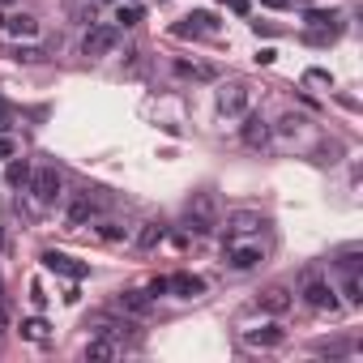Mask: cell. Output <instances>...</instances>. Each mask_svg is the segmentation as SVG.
Returning <instances> with one entry per match:
<instances>
[{"label":"cell","mask_w":363,"mask_h":363,"mask_svg":"<svg viewBox=\"0 0 363 363\" xmlns=\"http://www.w3.org/2000/svg\"><path fill=\"white\" fill-rule=\"evenodd\" d=\"M223 261L231 265V269H257L261 261H265V248L252 240V235H227V244H223Z\"/></svg>","instance_id":"obj_1"},{"label":"cell","mask_w":363,"mask_h":363,"mask_svg":"<svg viewBox=\"0 0 363 363\" xmlns=\"http://www.w3.org/2000/svg\"><path fill=\"white\" fill-rule=\"evenodd\" d=\"M26 189H30V197H35L39 210H52L60 201V193H65V179H60L56 167H39V171H30V184Z\"/></svg>","instance_id":"obj_2"},{"label":"cell","mask_w":363,"mask_h":363,"mask_svg":"<svg viewBox=\"0 0 363 363\" xmlns=\"http://www.w3.org/2000/svg\"><path fill=\"white\" fill-rule=\"evenodd\" d=\"M103 206H107L103 189H86V193H77L73 206H69V227H90V223H99V218H103Z\"/></svg>","instance_id":"obj_3"},{"label":"cell","mask_w":363,"mask_h":363,"mask_svg":"<svg viewBox=\"0 0 363 363\" xmlns=\"http://www.w3.org/2000/svg\"><path fill=\"white\" fill-rule=\"evenodd\" d=\"M218 116L223 120H240L244 111H248V103H252V90H248V82H227V86H218Z\"/></svg>","instance_id":"obj_4"},{"label":"cell","mask_w":363,"mask_h":363,"mask_svg":"<svg viewBox=\"0 0 363 363\" xmlns=\"http://www.w3.org/2000/svg\"><path fill=\"white\" fill-rule=\"evenodd\" d=\"M116 43H120V30H116L111 22H90V30H86V39H82V52H86L90 60H99V56H111Z\"/></svg>","instance_id":"obj_5"},{"label":"cell","mask_w":363,"mask_h":363,"mask_svg":"<svg viewBox=\"0 0 363 363\" xmlns=\"http://www.w3.org/2000/svg\"><path fill=\"white\" fill-rule=\"evenodd\" d=\"M299 295H303V303L316 308V312H333V308H337V291H333L325 278H316V274L303 278V291H299Z\"/></svg>","instance_id":"obj_6"},{"label":"cell","mask_w":363,"mask_h":363,"mask_svg":"<svg viewBox=\"0 0 363 363\" xmlns=\"http://www.w3.org/2000/svg\"><path fill=\"white\" fill-rule=\"evenodd\" d=\"M167 295H179V299H197L206 295V278L201 274H189V269H179L167 278Z\"/></svg>","instance_id":"obj_7"},{"label":"cell","mask_w":363,"mask_h":363,"mask_svg":"<svg viewBox=\"0 0 363 363\" xmlns=\"http://www.w3.org/2000/svg\"><path fill=\"white\" fill-rule=\"evenodd\" d=\"M39 261H43V269H52V274H65V278H73V282H82V278L90 274V265H77L73 257H65V252H56V248H48Z\"/></svg>","instance_id":"obj_8"},{"label":"cell","mask_w":363,"mask_h":363,"mask_svg":"<svg viewBox=\"0 0 363 363\" xmlns=\"http://www.w3.org/2000/svg\"><path fill=\"white\" fill-rule=\"evenodd\" d=\"M240 137H244V145H248V150H265V145H269V137H274V128H269V120H261V116H248V111H244V128H240Z\"/></svg>","instance_id":"obj_9"},{"label":"cell","mask_w":363,"mask_h":363,"mask_svg":"<svg viewBox=\"0 0 363 363\" xmlns=\"http://www.w3.org/2000/svg\"><path fill=\"white\" fill-rule=\"evenodd\" d=\"M257 231H265V214H257V210L227 214V235H257Z\"/></svg>","instance_id":"obj_10"},{"label":"cell","mask_w":363,"mask_h":363,"mask_svg":"<svg viewBox=\"0 0 363 363\" xmlns=\"http://www.w3.org/2000/svg\"><path fill=\"white\" fill-rule=\"evenodd\" d=\"M244 342L248 346H261V350H274V346H282L286 342V329L282 325H257V329H244Z\"/></svg>","instance_id":"obj_11"},{"label":"cell","mask_w":363,"mask_h":363,"mask_svg":"<svg viewBox=\"0 0 363 363\" xmlns=\"http://www.w3.org/2000/svg\"><path fill=\"white\" fill-rule=\"evenodd\" d=\"M116 308H120L124 316H137V320H145V316L154 312V299H150L145 291H124V295L116 299Z\"/></svg>","instance_id":"obj_12"},{"label":"cell","mask_w":363,"mask_h":363,"mask_svg":"<svg viewBox=\"0 0 363 363\" xmlns=\"http://www.w3.org/2000/svg\"><path fill=\"white\" fill-rule=\"evenodd\" d=\"M257 303H261V312H269V316H282V312H286V308L295 303V295H291V291H286V286L278 282V286L261 291V299H257Z\"/></svg>","instance_id":"obj_13"},{"label":"cell","mask_w":363,"mask_h":363,"mask_svg":"<svg viewBox=\"0 0 363 363\" xmlns=\"http://www.w3.org/2000/svg\"><path fill=\"white\" fill-rule=\"evenodd\" d=\"M162 240H167V227H162V223H154V218H150V223H141V227H137V235H133L137 252H154Z\"/></svg>","instance_id":"obj_14"},{"label":"cell","mask_w":363,"mask_h":363,"mask_svg":"<svg viewBox=\"0 0 363 363\" xmlns=\"http://www.w3.org/2000/svg\"><path fill=\"white\" fill-rule=\"evenodd\" d=\"M5 30H9L13 39H35V35H39V22H35L30 13H13V18L5 22Z\"/></svg>","instance_id":"obj_15"},{"label":"cell","mask_w":363,"mask_h":363,"mask_svg":"<svg viewBox=\"0 0 363 363\" xmlns=\"http://www.w3.org/2000/svg\"><path fill=\"white\" fill-rule=\"evenodd\" d=\"M116 354H120V342H111V337H99L94 333L86 342V359H116Z\"/></svg>","instance_id":"obj_16"},{"label":"cell","mask_w":363,"mask_h":363,"mask_svg":"<svg viewBox=\"0 0 363 363\" xmlns=\"http://www.w3.org/2000/svg\"><path fill=\"white\" fill-rule=\"evenodd\" d=\"M312 30H329V35H337V13L333 9H308V18H303Z\"/></svg>","instance_id":"obj_17"},{"label":"cell","mask_w":363,"mask_h":363,"mask_svg":"<svg viewBox=\"0 0 363 363\" xmlns=\"http://www.w3.org/2000/svg\"><path fill=\"white\" fill-rule=\"evenodd\" d=\"M141 22V5L137 0H120V9H116V30H128Z\"/></svg>","instance_id":"obj_18"},{"label":"cell","mask_w":363,"mask_h":363,"mask_svg":"<svg viewBox=\"0 0 363 363\" xmlns=\"http://www.w3.org/2000/svg\"><path fill=\"white\" fill-rule=\"evenodd\" d=\"M175 77H189V82H214L210 65H189V60H175Z\"/></svg>","instance_id":"obj_19"},{"label":"cell","mask_w":363,"mask_h":363,"mask_svg":"<svg viewBox=\"0 0 363 363\" xmlns=\"http://www.w3.org/2000/svg\"><path fill=\"white\" fill-rule=\"evenodd\" d=\"M94 231H99V240H103V244H120V240L128 235V227H120L116 218H99V227H94Z\"/></svg>","instance_id":"obj_20"},{"label":"cell","mask_w":363,"mask_h":363,"mask_svg":"<svg viewBox=\"0 0 363 363\" xmlns=\"http://www.w3.org/2000/svg\"><path fill=\"white\" fill-rule=\"evenodd\" d=\"M5 179H9V189H26V184H30V162H26V158H13Z\"/></svg>","instance_id":"obj_21"},{"label":"cell","mask_w":363,"mask_h":363,"mask_svg":"<svg viewBox=\"0 0 363 363\" xmlns=\"http://www.w3.org/2000/svg\"><path fill=\"white\" fill-rule=\"evenodd\" d=\"M48 329H52V325H48L43 316H30V320H22V337H26V342H48Z\"/></svg>","instance_id":"obj_22"},{"label":"cell","mask_w":363,"mask_h":363,"mask_svg":"<svg viewBox=\"0 0 363 363\" xmlns=\"http://www.w3.org/2000/svg\"><path fill=\"white\" fill-rule=\"evenodd\" d=\"M359 291H363V282H359V274H346V303H359V299H363Z\"/></svg>","instance_id":"obj_23"},{"label":"cell","mask_w":363,"mask_h":363,"mask_svg":"<svg viewBox=\"0 0 363 363\" xmlns=\"http://www.w3.org/2000/svg\"><path fill=\"white\" fill-rule=\"evenodd\" d=\"M0 158H18V141L0 133Z\"/></svg>","instance_id":"obj_24"},{"label":"cell","mask_w":363,"mask_h":363,"mask_svg":"<svg viewBox=\"0 0 363 363\" xmlns=\"http://www.w3.org/2000/svg\"><path fill=\"white\" fill-rule=\"evenodd\" d=\"M218 5H227V9H231V13H240V18H248V9H252L248 0H218Z\"/></svg>","instance_id":"obj_25"},{"label":"cell","mask_w":363,"mask_h":363,"mask_svg":"<svg viewBox=\"0 0 363 363\" xmlns=\"http://www.w3.org/2000/svg\"><path fill=\"white\" fill-rule=\"evenodd\" d=\"M308 82H320V86H329V90H333V77H329L325 69H308Z\"/></svg>","instance_id":"obj_26"},{"label":"cell","mask_w":363,"mask_h":363,"mask_svg":"<svg viewBox=\"0 0 363 363\" xmlns=\"http://www.w3.org/2000/svg\"><path fill=\"white\" fill-rule=\"evenodd\" d=\"M145 295H150V299H158V295H167V278H154V282L145 286Z\"/></svg>","instance_id":"obj_27"},{"label":"cell","mask_w":363,"mask_h":363,"mask_svg":"<svg viewBox=\"0 0 363 363\" xmlns=\"http://www.w3.org/2000/svg\"><path fill=\"white\" fill-rule=\"evenodd\" d=\"M30 303H35V308H43V303H48V295H43V286H39V282L30 286Z\"/></svg>","instance_id":"obj_28"},{"label":"cell","mask_w":363,"mask_h":363,"mask_svg":"<svg viewBox=\"0 0 363 363\" xmlns=\"http://www.w3.org/2000/svg\"><path fill=\"white\" fill-rule=\"evenodd\" d=\"M278 60V52L274 48H261V56H257V65H274Z\"/></svg>","instance_id":"obj_29"},{"label":"cell","mask_w":363,"mask_h":363,"mask_svg":"<svg viewBox=\"0 0 363 363\" xmlns=\"http://www.w3.org/2000/svg\"><path fill=\"white\" fill-rule=\"evenodd\" d=\"M261 5H265V9H291L295 0H261Z\"/></svg>","instance_id":"obj_30"},{"label":"cell","mask_w":363,"mask_h":363,"mask_svg":"<svg viewBox=\"0 0 363 363\" xmlns=\"http://www.w3.org/2000/svg\"><path fill=\"white\" fill-rule=\"evenodd\" d=\"M9 124H13V116H9V107H5V103H0V133H5Z\"/></svg>","instance_id":"obj_31"},{"label":"cell","mask_w":363,"mask_h":363,"mask_svg":"<svg viewBox=\"0 0 363 363\" xmlns=\"http://www.w3.org/2000/svg\"><path fill=\"white\" fill-rule=\"evenodd\" d=\"M5 325H9V316H5V308H0V333H5Z\"/></svg>","instance_id":"obj_32"},{"label":"cell","mask_w":363,"mask_h":363,"mask_svg":"<svg viewBox=\"0 0 363 363\" xmlns=\"http://www.w3.org/2000/svg\"><path fill=\"white\" fill-rule=\"evenodd\" d=\"M5 22H9V13H5V9H0V30H5Z\"/></svg>","instance_id":"obj_33"},{"label":"cell","mask_w":363,"mask_h":363,"mask_svg":"<svg viewBox=\"0 0 363 363\" xmlns=\"http://www.w3.org/2000/svg\"><path fill=\"white\" fill-rule=\"evenodd\" d=\"M9 5H18V0H0V9H9Z\"/></svg>","instance_id":"obj_34"},{"label":"cell","mask_w":363,"mask_h":363,"mask_svg":"<svg viewBox=\"0 0 363 363\" xmlns=\"http://www.w3.org/2000/svg\"><path fill=\"white\" fill-rule=\"evenodd\" d=\"M0 248H5V231H0Z\"/></svg>","instance_id":"obj_35"}]
</instances>
